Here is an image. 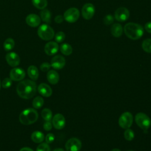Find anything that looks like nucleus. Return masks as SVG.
I'll use <instances>...</instances> for the list:
<instances>
[{"label": "nucleus", "instance_id": "1", "mask_svg": "<svg viewBox=\"0 0 151 151\" xmlns=\"http://www.w3.org/2000/svg\"><path fill=\"white\" fill-rule=\"evenodd\" d=\"M16 90L18 95L20 97L24 99H29L36 93L37 84L33 80H24L18 84Z\"/></svg>", "mask_w": 151, "mask_h": 151}, {"label": "nucleus", "instance_id": "2", "mask_svg": "<svg viewBox=\"0 0 151 151\" xmlns=\"http://www.w3.org/2000/svg\"><path fill=\"white\" fill-rule=\"evenodd\" d=\"M124 32L130 39L136 40L140 38L144 33L143 27L137 23L129 22L124 27Z\"/></svg>", "mask_w": 151, "mask_h": 151}, {"label": "nucleus", "instance_id": "3", "mask_svg": "<svg viewBox=\"0 0 151 151\" xmlns=\"http://www.w3.org/2000/svg\"><path fill=\"white\" fill-rule=\"evenodd\" d=\"M38 118V114L36 110L28 108L24 110L19 114V120L24 125H29L35 123Z\"/></svg>", "mask_w": 151, "mask_h": 151}, {"label": "nucleus", "instance_id": "4", "mask_svg": "<svg viewBox=\"0 0 151 151\" xmlns=\"http://www.w3.org/2000/svg\"><path fill=\"white\" fill-rule=\"evenodd\" d=\"M39 37L45 41L52 39L54 37V31L49 25L44 24L41 25L37 31Z\"/></svg>", "mask_w": 151, "mask_h": 151}, {"label": "nucleus", "instance_id": "5", "mask_svg": "<svg viewBox=\"0 0 151 151\" xmlns=\"http://www.w3.org/2000/svg\"><path fill=\"white\" fill-rule=\"evenodd\" d=\"M135 122L137 126L142 129L146 130L151 126L150 117L144 113H138L135 116Z\"/></svg>", "mask_w": 151, "mask_h": 151}, {"label": "nucleus", "instance_id": "6", "mask_svg": "<svg viewBox=\"0 0 151 151\" xmlns=\"http://www.w3.org/2000/svg\"><path fill=\"white\" fill-rule=\"evenodd\" d=\"M133 122V116L129 111L124 112L119 119V125L123 129H128L131 127Z\"/></svg>", "mask_w": 151, "mask_h": 151}, {"label": "nucleus", "instance_id": "7", "mask_svg": "<svg viewBox=\"0 0 151 151\" xmlns=\"http://www.w3.org/2000/svg\"><path fill=\"white\" fill-rule=\"evenodd\" d=\"M79 17L80 11L76 8H70L67 9L64 14V19L70 23L77 21Z\"/></svg>", "mask_w": 151, "mask_h": 151}, {"label": "nucleus", "instance_id": "8", "mask_svg": "<svg viewBox=\"0 0 151 151\" xmlns=\"http://www.w3.org/2000/svg\"><path fill=\"white\" fill-rule=\"evenodd\" d=\"M82 146L81 141L76 138L72 137L68 139L65 145L67 151H79Z\"/></svg>", "mask_w": 151, "mask_h": 151}, {"label": "nucleus", "instance_id": "9", "mask_svg": "<svg viewBox=\"0 0 151 151\" xmlns=\"http://www.w3.org/2000/svg\"><path fill=\"white\" fill-rule=\"evenodd\" d=\"M95 13L94 6L91 3H87L83 5L81 9V14L83 17L86 19L89 20L92 18Z\"/></svg>", "mask_w": 151, "mask_h": 151}, {"label": "nucleus", "instance_id": "10", "mask_svg": "<svg viewBox=\"0 0 151 151\" xmlns=\"http://www.w3.org/2000/svg\"><path fill=\"white\" fill-rule=\"evenodd\" d=\"M129 16L130 12L125 7L119 8L114 12V18L119 22H124L126 21L129 18Z\"/></svg>", "mask_w": 151, "mask_h": 151}, {"label": "nucleus", "instance_id": "11", "mask_svg": "<svg viewBox=\"0 0 151 151\" xmlns=\"http://www.w3.org/2000/svg\"><path fill=\"white\" fill-rule=\"evenodd\" d=\"M25 76V71L21 68L15 67L12 68L9 73L10 78L13 81H21L24 79Z\"/></svg>", "mask_w": 151, "mask_h": 151}, {"label": "nucleus", "instance_id": "12", "mask_svg": "<svg viewBox=\"0 0 151 151\" xmlns=\"http://www.w3.org/2000/svg\"><path fill=\"white\" fill-rule=\"evenodd\" d=\"M50 64L53 68L55 70H60L65 66V60L62 55H57L52 57Z\"/></svg>", "mask_w": 151, "mask_h": 151}, {"label": "nucleus", "instance_id": "13", "mask_svg": "<svg viewBox=\"0 0 151 151\" xmlns=\"http://www.w3.org/2000/svg\"><path fill=\"white\" fill-rule=\"evenodd\" d=\"M52 124L54 128L58 130L62 129L65 124V119L64 116L60 113H57L52 117Z\"/></svg>", "mask_w": 151, "mask_h": 151}, {"label": "nucleus", "instance_id": "14", "mask_svg": "<svg viewBox=\"0 0 151 151\" xmlns=\"http://www.w3.org/2000/svg\"><path fill=\"white\" fill-rule=\"evenodd\" d=\"M5 59L7 63L12 67H17L20 63V58L19 55L14 52H10L6 54Z\"/></svg>", "mask_w": 151, "mask_h": 151}, {"label": "nucleus", "instance_id": "15", "mask_svg": "<svg viewBox=\"0 0 151 151\" xmlns=\"http://www.w3.org/2000/svg\"><path fill=\"white\" fill-rule=\"evenodd\" d=\"M58 45L57 42L54 41H50L47 42L44 47V51L48 55H53L58 51Z\"/></svg>", "mask_w": 151, "mask_h": 151}, {"label": "nucleus", "instance_id": "16", "mask_svg": "<svg viewBox=\"0 0 151 151\" xmlns=\"http://www.w3.org/2000/svg\"><path fill=\"white\" fill-rule=\"evenodd\" d=\"M40 17L35 14H30L26 17L27 24L31 27H37L41 23Z\"/></svg>", "mask_w": 151, "mask_h": 151}, {"label": "nucleus", "instance_id": "17", "mask_svg": "<svg viewBox=\"0 0 151 151\" xmlns=\"http://www.w3.org/2000/svg\"><path fill=\"white\" fill-rule=\"evenodd\" d=\"M38 91L42 96L48 97L51 96L52 90L51 87L45 83H41L38 86Z\"/></svg>", "mask_w": 151, "mask_h": 151}, {"label": "nucleus", "instance_id": "18", "mask_svg": "<svg viewBox=\"0 0 151 151\" xmlns=\"http://www.w3.org/2000/svg\"><path fill=\"white\" fill-rule=\"evenodd\" d=\"M47 78L48 82L51 84H56L58 83L60 80V76L58 73L54 70H49L47 74Z\"/></svg>", "mask_w": 151, "mask_h": 151}, {"label": "nucleus", "instance_id": "19", "mask_svg": "<svg viewBox=\"0 0 151 151\" xmlns=\"http://www.w3.org/2000/svg\"><path fill=\"white\" fill-rule=\"evenodd\" d=\"M123 31V29L122 26L119 23L113 24L111 25V29H110L111 34H112L113 36L116 38H118L122 35Z\"/></svg>", "mask_w": 151, "mask_h": 151}, {"label": "nucleus", "instance_id": "20", "mask_svg": "<svg viewBox=\"0 0 151 151\" xmlns=\"http://www.w3.org/2000/svg\"><path fill=\"white\" fill-rule=\"evenodd\" d=\"M27 73L29 77L33 81L38 79L39 76V72L37 67L35 65H30L27 70Z\"/></svg>", "mask_w": 151, "mask_h": 151}, {"label": "nucleus", "instance_id": "21", "mask_svg": "<svg viewBox=\"0 0 151 151\" xmlns=\"http://www.w3.org/2000/svg\"><path fill=\"white\" fill-rule=\"evenodd\" d=\"M31 140L37 143H40L44 140V135L40 131H34L31 134Z\"/></svg>", "mask_w": 151, "mask_h": 151}, {"label": "nucleus", "instance_id": "22", "mask_svg": "<svg viewBox=\"0 0 151 151\" xmlns=\"http://www.w3.org/2000/svg\"><path fill=\"white\" fill-rule=\"evenodd\" d=\"M51 14L50 11L47 9H42L40 12V18L42 19L44 22L49 24L51 22Z\"/></svg>", "mask_w": 151, "mask_h": 151}, {"label": "nucleus", "instance_id": "23", "mask_svg": "<svg viewBox=\"0 0 151 151\" xmlns=\"http://www.w3.org/2000/svg\"><path fill=\"white\" fill-rule=\"evenodd\" d=\"M60 51H61V53L65 55H69L73 52L72 47L67 43L62 44L60 45Z\"/></svg>", "mask_w": 151, "mask_h": 151}, {"label": "nucleus", "instance_id": "24", "mask_svg": "<svg viewBox=\"0 0 151 151\" xmlns=\"http://www.w3.org/2000/svg\"><path fill=\"white\" fill-rule=\"evenodd\" d=\"M32 3L35 8L41 10L45 9L48 4L47 0H32Z\"/></svg>", "mask_w": 151, "mask_h": 151}, {"label": "nucleus", "instance_id": "25", "mask_svg": "<svg viewBox=\"0 0 151 151\" xmlns=\"http://www.w3.org/2000/svg\"><path fill=\"white\" fill-rule=\"evenodd\" d=\"M15 46V41L11 38H8L4 42V48L5 51H9L14 48Z\"/></svg>", "mask_w": 151, "mask_h": 151}, {"label": "nucleus", "instance_id": "26", "mask_svg": "<svg viewBox=\"0 0 151 151\" xmlns=\"http://www.w3.org/2000/svg\"><path fill=\"white\" fill-rule=\"evenodd\" d=\"M41 117L45 121H51L52 117V113L50 109L45 108L41 111Z\"/></svg>", "mask_w": 151, "mask_h": 151}, {"label": "nucleus", "instance_id": "27", "mask_svg": "<svg viewBox=\"0 0 151 151\" xmlns=\"http://www.w3.org/2000/svg\"><path fill=\"white\" fill-rule=\"evenodd\" d=\"M32 106L34 108L37 109H40L44 104V99L41 96L35 97L32 101Z\"/></svg>", "mask_w": 151, "mask_h": 151}, {"label": "nucleus", "instance_id": "28", "mask_svg": "<svg viewBox=\"0 0 151 151\" xmlns=\"http://www.w3.org/2000/svg\"><path fill=\"white\" fill-rule=\"evenodd\" d=\"M142 47L145 52L151 53V38L145 40L142 42Z\"/></svg>", "mask_w": 151, "mask_h": 151}, {"label": "nucleus", "instance_id": "29", "mask_svg": "<svg viewBox=\"0 0 151 151\" xmlns=\"http://www.w3.org/2000/svg\"><path fill=\"white\" fill-rule=\"evenodd\" d=\"M124 137L125 138L126 140L128 141L132 140L134 137V132L129 128L126 129L124 132Z\"/></svg>", "mask_w": 151, "mask_h": 151}, {"label": "nucleus", "instance_id": "30", "mask_svg": "<svg viewBox=\"0 0 151 151\" xmlns=\"http://www.w3.org/2000/svg\"><path fill=\"white\" fill-rule=\"evenodd\" d=\"M36 151H51V149L48 143H41L37 146Z\"/></svg>", "mask_w": 151, "mask_h": 151}, {"label": "nucleus", "instance_id": "31", "mask_svg": "<svg viewBox=\"0 0 151 151\" xmlns=\"http://www.w3.org/2000/svg\"><path fill=\"white\" fill-rule=\"evenodd\" d=\"M55 40L57 42H62L65 37V34L62 31L58 32L55 35Z\"/></svg>", "mask_w": 151, "mask_h": 151}, {"label": "nucleus", "instance_id": "32", "mask_svg": "<svg viewBox=\"0 0 151 151\" xmlns=\"http://www.w3.org/2000/svg\"><path fill=\"white\" fill-rule=\"evenodd\" d=\"M2 87L4 88H9L12 85V80L10 78H5L1 83Z\"/></svg>", "mask_w": 151, "mask_h": 151}, {"label": "nucleus", "instance_id": "33", "mask_svg": "<svg viewBox=\"0 0 151 151\" xmlns=\"http://www.w3.org/2000/svg\"><path fill=\"white\" fill-rule=\"evenodd\" d=\"M113 21H114V17L110 14H108L106 15L103 19L104 24L106 25H110L113 22Z\"/></svg>", "mask_w": 151, "mask_h": 151}, {"label": "nucleus", "instance_id": "34", "mask_svg": "<svg viewBox=\"0 0 151 151\" xmlns=\"http://www.w3.org/2000/svg\"><path fill=\"white\" fill-rule=\"evenodd\" d=\"M55 139V136L53 133H48L46 136H45V142L47 143L48 144H50V143H51L54 142Z\"/></svg>", "mask_w": 151, "mask_h": 151}, {"label": "nucleus", "instance_id": "35", "mask_svg": "<svg viewBox=\"0 0 151 151\" xmlns=\"http://www.w3.org/2000/svg\"><path fill=\"white\" fill-rule=\"evenodd\" d=\"M51 64L48 63H47V62H45V63H43L41 64L40 65V69L43 72H46L47 71H49L50 70V68L51 67Z\"/></svg>", "mask_w": 151, "mask_h": 151}, {"label": "nucleus", "instance_id": "36", "mask_svg": "<svg viewBox=\"0 0 151 151\" xmlns=\"http://www.w3.org/2000/svg\"><path fill=\"white\" fill-rule=\"evenodd\" d=\"M52 127V124L51 122V121H45V122L44 123L43 128L46 131H49L51 130Z\"/></svg>", "mask_w": 151, "mask_h": 151}, {"label": "nucleus", "instance_id": "37", "mask_svg": "<svg viewBox=\"0 0 151 151\" xmlns=\"http://www.w3.org/2000/svg\"><path fill=\"white\" fill-rule=\"evenodd\" d=\"M145 29L147 32L151 34V21L150 22H147L145 24Z\"/></svg>", "mask_w": 151, "mask_h": 151}, {"label": "nucleus", "instance_id": "38", "mask_svg": "<svg viewBox=\"0 0 151 151\" xmlns=\"http://www.w3.org/2000/svg\"><path fill=\"white\" fill-rule=\"evenodd\" d=\"M63 19H64V17H63V16L60 15L56 16L55 18V22H57L58 24L61 23L63 21Z\"/></svg>", "mask_w": 151, "mask_h": 151}, {"label": "nucleus", "instance_id": "39", "mask_svg": "<svg viewBox=\"0 0 151 151\" xmlns=\"http://www.w3.org/2000/svg\"><path fill=\"white\" fill-rule=\"evenodd\" d=\"M19 151H34L31 148L28 147H24L21 148Z\"/></svg>", "mask_w": 151, "mask_h": 151}, {"label": "nucleus", "instance_id": "40", "mask_svg": "<svg viewBox=\"0 0 151 151\" xmlns=\"http://www.w3.org/2000/svg\"><path fill=\"white\" fill-rule=\"evenodd\" d=\"M52 151H64V150L62 148H56L54 149Z\"/></svg>", "mask_w": 151, "mask_h": 151}, {"label": "nucleus", "instance_id": "41", "mask_svg": "<svg viewBox=\"0 0 151 151\" xmlns=\"http://www.w3.org/2000/svg\"><path fill=\"white\" fill-rule=\"evenodd\" d=\"M111 151H121L119 149H117V148H115V149H113Z\"/></svg>", "mask_w": 151, "mask_h": 151}, {"label": "nucleus", "instance_id": "42", "mask_svg": "<svg viewBox=\"0 0 151 151\" xmlns=\"http://www.w3.org/2000/svg\"><path fill=\"white\" fill-rule=\"evenodd\" d=\"M0 88H1V80H0Z\"/></svg>", "mask_w": 151, "mask_h": 151}, {"label": "nucleus", "instance_id": "43", "mask_svg": "<svg viewBox=\"0 0 151 151\" xmlns=\"http://www.w3.org/2000/svg\"><path fill=\"white\" fill-rule=\"evenodd\" d=\"M127 151H134V150H127Z\"/></svg>", "mask_w": 151, "mask_h": 151}]
</instances>
